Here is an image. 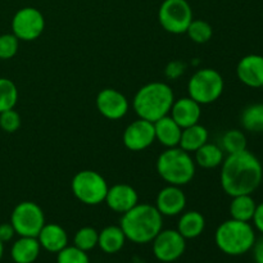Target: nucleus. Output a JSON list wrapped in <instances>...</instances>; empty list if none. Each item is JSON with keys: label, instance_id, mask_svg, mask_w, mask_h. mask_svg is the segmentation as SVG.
Listing matches in <instances>:
<instances>
[{"label": "nucleus", "instance_id": "obj_1", "mask_svg": "<svg viewBox=\"0 0 263 263\" xmlns=\"http://www.w3.org/2000/svg\"><path fill=\"white\" fill-rule=\"evenodd\" d=\"M262 179L261 162L249 151L228 154L221 164V186L230 197L253 194L261 185Z\"/></svg>", "mask_w": 263, "mask_h": 263}, {"label": "nucleus", "instance_id": "obj_2", "mask_svg": "<svg viewBox=\"0 0 263 263\" xmlns=\"http://www.w3.org/2000/svg\"><path fill=\"white\" fill-rule=\"evenodd\" d=\"M120 228L126 239L135 244L152 243L163 229V216L154 205L138 203L134 208L123 213Z\"/></svg>", "mask_w": 263, "mask_h": 263}, {"label": "nucleus", "instance_id": "obj_3", "mask_svg": "<svg viewBox=\"0 0 263 263\" xmlns=\"http://www.w3.org/2000/svg\"><path fill=\"white\" fill-rule=\"evenodd\" d=\"M174 102L175 95L171 86L166 82L153 81L136 91L133 107L139 118L156 122L159 118L170 115Z\"/></svg>", "mask_w": 263, "mask_h": 263}, {"label": "nucleus", "instance_id": "obj_4", "mask_svg": "<svg viewBox=\"0 0 263 263\" xmlns=\"http://www.w3.org/2000/svg\"><path fill=\"white\" fill-rule=\"evenodd\" d=\"M157 172L168 185L184 186L195 176V164L192 154L180 146L167 148L157 159Z\"/></svg>", "mask_w": 263, "mask_h": 263}, {"label": "nucleus", "instance_id": "obj_5", "mask_svg": "<svg viewBox=\"0 0 263 263\" xmlns=\"http://www.w3.org/2000/svg\"><path fill=\"white\" fill-rule=\"evenodd\" d=\"M215 241L222 253L234 257L243 256L253 248L256 233L249 222L230 218L218 226Z\"/></svg>", "mask_w": 263, "mask_h": 263}, {"label": "nucleus", "instance_id": "obj_6", "mask_svg": "<svg viewBox=\"0 0 263 263\" xmlns=\"http://www.w3.org/2000/svg\"><path fill=\"white\" fill-rule=\"evenodd\" d=\"M225 81L218 71L213 68L198 69L187 82V92L200 105L215 103L222 95Z\"/></svg>", "mask_w": 263, "mask_h": 263}, {"label": "nucleus", "instance_id": "obj_7", "mask_svg": "<svg viewBox=\"0 0 263 263\" xmlns=\"http://www.w3.org/2000/svg\"><path fill=\"white\" fill-rule=\"evenodd\" d=\"M108 187L104 177L92 170L77 172L71 182L73 195L86 205H98L104 202Z\"/></svg>", "mask_w": 263, "mask_h": 263}, {"label": "nucleus", "instance_id": "obj_8", "mask_svg": "<svg viewBox=\"0 0 263 263\" xmlns=\"http://www.w3.org/2000/svg\"><path fill=\"white\" fill-rule=\"evenodd\" d=\"M193 20V9L186 0H163L158 9L162 28L174 35L186 32Z\"/></svg>", "mask_w": 263, "mask_h": 263}, {"label": "nucleus", "instance_id": "obj_9", "mask_svg": "<svg viewBox=\"0 0 263 263\" xmlns=\"http://www.w3.org/2000/svg\"><path fill=\"white\" fill-rule=\"evenodd\" d=\"M10 223L20 236L37 238L45 225V216L40 205L35 202H21L13 210Z\"/></svg>", "mask_w": 263, "mask_h": 263}, {"label": "nucleus", "instance_id": "obj_10", "mask_svg": "<svg viewBox=\"0 0 263 263\" xmlns=\"http://www.w3.org/2000/svg\"><path fill=\"white\" fill-rule=\"evenodd\" d=\"M44 28H45V18L37 8H21L12 18V33H14L18 40H36L44 32Z\"/></svg>", "mask_w": 263, "mask_h": 263}, {"label": "nucleus", "instance_id": "obj_11", "mask_svg": "<svg viewBox=\"0 0 263 263\" xmlns=\"http://www.w3.org/2000/svg\"><path fill=\"white\" fill-rule=\"evenodd\" d=\"M153 254L158 261L171 263L181 258L186 249V239L177 230H163L153 239Z\"/></svg>", "mask_w": 263, "mask_h": 263}, {"label": "nucleus", "instance_id": "obj_12", "mask_svg": "<svg viewBox=\"0 0 263 263\" xmlns=\"http://www.w3.org/2000/svg\"><path fill=\"white\" fill-rule=\"evenodd\" d=\"M95 104H97L98 112L110 121L123 118L127 115L128 108H130L127 98L121 91L110 89V87L100 90L95 99Z\"/></svg>", "mask_w": 263, "mask_h": 263}, {"label": "nucleus", "instance_id": "obj_13", "mask_svg": "<svg viewBox=\"0 0 263 263\" xmlns=\"http://www.w3.org/2000/svg\"><path fill=\"white\" fill-rule=\"evenodd\" d=\"M123 145L131 152H141L156 141L153 122L139 118L131 122L123 131Z\"/></svg>", "mask_w": 263, "mask_h": 263}, {"label": "nucleus", "instance_id": "obj_14", "mask_svg": "<svg viewBox=\"0 0 263 263\" xmlns=\"http://www.w3.org/2000/svg\"><path fill=\"white\" fill-rule=\"evenodd\" d=\"M162 216L174 217L184 212L186 207V195L181 190V186L168 185L159 190L156 198V205Z\"/></svg>", "mask_w": 263, "mask_h": 263}, {"label": "nucleus", "instance_id": "obj_15", "mask_svg": "<svg viewBox=\"0 0 263 263\" xmlns=\"http://www.w3.org/2000/svg\"><path fill=\"white\" fill-rule=\"evenodd\" d=\"M104 202L110 210L123 215L138 204L139 195L131 185L116 184L108 187Z\"/></svg>", "mask_w": 263, "mask_h": 263}, {"label": "nucleus", "instance_id": "obj_16", "mask_svg": "<svg viewBox=\"0 0 263 263\" xmlns=\"http://www.w3.org/2000/svg\"><path fill=\"white\" fill-rule=\"evenodd\" d=\"M236 74L247 86L254 89L263 87V55L248 54L243 57L236 66Z\"/></svg>", "mask_w": 263, "mask_h": 263}, {"label": "nucleus", "instance_id": "obj_17", "mask_svg": "<svg viewBox=\"0 0 263 263\" xmlns=\"http://www.w3.org/2000/svg\"><path fill=\"white\" fill-rule=\"evenodd\" d=\"M170 116L176 121V123L181 128L197 125L199 123L200 116H202L200 104L190 97L180 98L175 100L172 104Z\"/></svg>", "mask_w": 263, "mask_h": 263}, {"label": "nucleus", "instance_id": "obj_18", "mask_svg": "<svg viewBox=\"0 0 263 263\" xmlns=\"http://www.w3.org/2000/svg\"><path fill=\"white\" fill-rule=\"evenodd\" d=\"M41 249L50 253H58L68 246V235L58 223H45L37 235Z\"/></svg>", "mask_w": 263, "mask_h": 263}, {"label": "nucleus", "instance_id": "obj_19", "mask_svg": "<svg viewBox=\"0 0 263 263\" xmlns=\"http://www.w3.org/2000/svg\"><path fill=\"white\" fill-rule=\"evenodd\" d=\"M156 140L166 148H175L179 146L180 139H181L182 128L176 123V121L170 115L159 118L158 121L153 122Z\"/></svg>", "mask_w": 263, "mask_h": 263}, {"label": "nucleus", "instance_id": "obj_20", "mask_svg": "<svg viewBox=\"0 0 263 263\" xmlns=\"http://www.w3.org/2000/svg\"><path fill=\"white\" fill-rule=\"evenodd\" d=\"M41 247L37 238L20 236L13 243L10 249V257L14 263H33L40 256Z\"/></svg>", "mask_w": 263, "mask_h": 263}, {"label": "nucleus", "instance_id": "obj_21", "mask_svg": "<svg viewBox=\"0 0 263 263\" xmlns=\"http://www.w3.org/2000/svg\"><path fill=\"white\" fill-rule=\"evenodd\" d=\"M205 229V218L198 211L184 212L177 222V231L185 239H195L203 234Z\"/></svg>", "mask_w": 263, "mask_h": 263}, {"label": "nucleus", "instance_id": "obj_22", "mask_svg": "<svg viewBox=\"0 0 263 263\" xmlns=\"http://www.w3.org/2000/svg\"><path fill=\"white\" fill-rule=\"evenodd\" d=\"M126 235L120 226H107L99 233L98 247L107 254L118 253L125 247Z\"/></svg>", "mask_w": 263, "mask_h": 263}, {"label": "nucleus", "instance_id": "obj_23", "mask_svg": "<svg viewBox=\"0 0 263 263\" xmlns=\"http://www.w3.org/2000/svg\"><path fill=\"white\" fill-rule=\"evenodd\" d=\"M205 143H208V130L204 126L197 123V125L182 128L179 146L185 152L194 153Z\"/></svg>", "mask_w": 263, "mask_h": 263}, {"label": "nucleus", "instance_id": "obj_24", "mask_svg": "<svg viewBox=\"0 0 263 263\" xmlns=\"http://www.w3.org/2000/svg\"><path fill=\"white\" fill-rule=\"evenodd\" d=\"M231 198L233 199H231L230 207H229L231 218L243 221V222H251L257 207V203L252 197V194L235 195V197Z\"/></svg>", "mask_w": 263, "mask_h": 263}, {"label": "nucleus", "instance_id": "obj_25", "mask_svg": "<svg viewBox=\"0 0 263 263\" xmlns=\"http://www.w3.org/2000/svg\"><path fill=\"white\" fill-rule=\"evenodd\" d=\"M194 154L195 164L207 170L216 168V167L221 166L223 159H225L222 148L211 143H205L197 152H194Z\"/></svg>", "mask_w": 263, "mask_h": 263}, {"label": "nucleus", "instance_id": "obj_26", "mask_svg": "<svg viewBox=\"0 0 263 263\" xmlns=\"http://www.w3.org/2000/svg\"><path fill=\"white\" fill-rule=\"evenodd\" d=\"M241 126L249 133H263V104L247 107L241 113Z\"/></svg>", "mask_w": 263, "mask_h": 263}, {"label": "nucleus", "instance_id": "obj_27", "mask_svg": "<svg viewBox=\"0 0 263 263\" xmlns=\"http://www.w3.org/2000/svg\"><path fill=\"white\" fill-rule=\"evenodd\" d=\"M18 102V89L14 82L0 77V113L13 109Z\"/></svg>", "mask_w": 263, "mask_h": 263}, {"label": "nucleus", "instance_id": "obj_28", "mask_svg": "<svg viewBox=\"0 0 263 263\" xmlns=\"http://www.w3.org/2000/svg\"><path fill=\"white\" fill-rule=\"evenodd\" d=\"M221 141H222V151L228 154H235L247 151V136L244 135L243 131L236 130V128L226 131Z\"/></svg>", "mask_w": 263, "mask_h": 263}, {"label": "nucleus", "instance_id": "obj_29", "mask_svg": "<svg viewBox=\"0 0 263 263\" xmlns=\"http://www.w3.org/2000/svg\"><path fill=\"white\" fill-rule=\"evenodd\" d=\"M185 33H187L190 40L194 41V43L205 44L212 39L213 28L207 21L193 20Z\"/></svg>", "mask_w": 263, "mask_h": 263}, {"label": "nucleus", "instance_id": "obj_30", "mask_svg": "<svg viewBox=\"0 0 263 263\" xmlns=\"http://www.w3.org/2000/svg\"><path fill=\"white\" fill-rule=\"evenodd\" d=\"M98 239H99V233L94 228L85 226L74 234L73 246L84 252H90L98 247Z\"/></svg>", "mask_w": 263, "mask_h": 263}, {"label": "nucleus", "instance_id": "obj_31", "mask_svg": "<svg viewBox=\"0 0 263 263\" xmlns=\"http://www.w3.org/2000/svg\"><path fill=\"white\" fill-rule=\"evenodd\" d=\"M57 263H90L87 252L74 246H67L57 253Z\"/></svg>", "mask_w": 263, "mask_h": 263}, {"label": "nucleus", "instance_id": "obj_32", "mask_svg": "<svg viewBox=\"0 0 263 263\" xmlns=\"http://www.w3.org/2000/svg\"><path fill=\"white\" fill-rule=\"evenodd\" d=\"M20 40L14 33H3L0 35V59L7 61L12 59L17 54Z\"/></svg>", "mask_w": 263, "mask_h": 263}, {"label": "nucleus", "instance_id": "obj_33", "mask_svg": "<svg viewBox=\"0 0 263 263\" xmlns=\"http://www.w3.org/2000/svg\"><path fill=\"white\" fill-rule=\"evenodd\" d=\"M21 127V116L17 110H4L0 113V128L8 134H13Z\"/></svg>", "mask_w": 263, "mask_h": 263}, {"label": "nucleus", "instance_id": "obj_34", "mask_svg": "<svg viewBox=\"0 0 263 263\" xmlns=\"http://www.w3.org/2000/svg\"><path fill=\"white\" fill-rule=\"evenodd\" d=\"M185 69H186V64L181 61H172L164 68V74L167 79L170 80H177L184 74Z\"/></svg>", "mask_w": 263, "mask_h": 263}, {"label": "nucleus", "instance_id": "obj_35", "mask_svg": "<svg viewBox=\"0 0 263 263\" xmlns=\"http://www.w3.org/2000/svg\"><path fill=\"white\" fill-rule=\"evenodd\" d=\"M15 235V230L13 228V225L10 222H4L0 225V240L3 243H7L13 239V236Z\"/></svg>", "mask_w": 263, "mask_h": 263}, {"label": "nucleus", "instance_id": "obj_36", "mask_svg": "<svg viewBox=\"0 0 263 263\" xmlns=\"http://www.w3.org/2000/svg\"><path fill=\"white\" fill-rule=\"evenodd\" d=\"M252 221H253L254 228H256L257 230H258L263 235V202L259 203V204H257L256 212H254Z\"/></svg>", "mask_w": 263, "mask_h": 263}, {"label": "nucleus", "instance_id": "obj_37", "mask_svg": "<svg viewBox=\"0 0 263 263\" xmlns=\"http://www.w3.org/2000/svg\"><path fill=\"white\" fill-rule=\"evenodd\" d=\"M253 251V258L256 263H263V236L259 240L254 241V246L252 248Z\"/></svg>", "mask_w": 263, "mask_h": 263}, {"label": "nucleus", "instance_id": "obj_38", "mask_svg": "<svg viewBox=\"0 0 263 263\" xmlns=\"http://www.w3.org/2000/svg\"><path fill=\"white\" fill-rule=\"evenodd\" d=\"M3 254H4V243L0 240V261H2L3 258Z\"/></svg>", "mask_w": 263, "mask_h": 263}]
</instances>
